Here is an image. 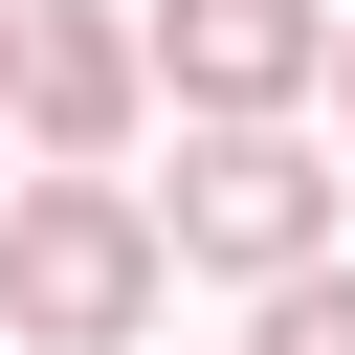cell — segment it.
I'll list each match as a JSON object with an SVG mask.
<instances>
[{
	"mask_svg": "<svg viewBox=\"0 0 355 355\" xmlns=\"http://www.w3.org/2000/svg\"><path fill=\"white\" fill-rule=\"evenodd\" d=\"M333 111H355V22H333Z\"/></svg>",
	"mask_w": 355,
	"mask_h": 355,
	"instance_id": "cell-7",
	"label": "cell"
},
{
	"mask_svg": "<svg viewBox=\"0 0 355 355\" xmlns=\"http://www.w3.org/2000/svg\"><path fill=\"white\" fill-rule=\"evenodd\" d=\"M0 200H22V178H0Z\"/></svg>",
	"mask_w": 355,
	"mask_h": 355,
	"instance_id": "cell-8",
	"label": "cell"
},
{
	"mask_svg": "<svg viewBox=\"0 0 355 355\" xmlns=\"http://www.w3.org/2000/svg\"><path fill=\"white\" fill-rule=\"evenodd\" d=\"M155 288H178V222L133 178H22L0 200V333L22 355H133Z\"/></svg>",
	"mask_w": 355,
	"mask_h": 355,
	"instance_id": "cell-1",
	"label": "cell"
},
{
	"mask_svg": "<svg viewBox=\"0 0 355 355\" xmlns=\"http://www.w3.org/2000/svg\"><path fill=\"white\" fill-rule=\"evenodd\" d=\"M244 355H355V266H311V288H266V311H244Z\"/></svg>",
	"mask_w": 355,
	"mask_h": 355,
	"instance_id": "cell-5",
	"label": "cell"
},
{
	"mask_svg": "<svg viewBox=\"0 0 355 355\" xmlns=\"http://www.w3.org/2000/svg\"><path fill=\"white\" fill-rule=\"evenodd\" d=\"M133 111H155V44H133L111 0H44V22H22V133H44V178H111Z\"/></svg>",
	"mask_w": 355,
	"mask_h": 355,
	"instance_id": "cell-4",
	"label": "cell"
},
{
	"mask_svg": "<svg viewBox=\"0 0 355 355\" xmlns=\"http://www.w3.org/2000/svg\"><path fill=\"white\" fill-rule=\"evenodd\" d=\"M155 222H178V266H222V288H311V266H333V155H311V133H178Z\"/></svg>",
	"mask_w": 355,
	"mask_h": 355,
	"instance_id": "cell-2",
	"label": "cell"
},
{
	"mask_svg": "<svg viewBox=\"0 0 355 355\" xmlns=\"http://www.w3.org/2000/svg\"><path fill=\"white\" fill-rule=\"evenodd\" d=\"M22 22H44V0H0V89H22Z\"/></svg>",
	"mask_w": 355,
	"mask_h": 355,
	"instance_id": "cell-6",
	"label": "cell"
},
{
	"mask_svg": "<svg viewBox=\"0 0 355 355\" xmlns=\"http://www.w3.org/2000/svg\"><path fill=\"white\" fill-rule=\"evenodd\" d=\"M333 22H355V0H155V67H178L200 133H288V111L333 89Z\"/></svg>",
	"mask_w": 355,
	"mask_h": 355,
	"instance_id": "cell-3",
	"label": "cell"
}]
</instances>
